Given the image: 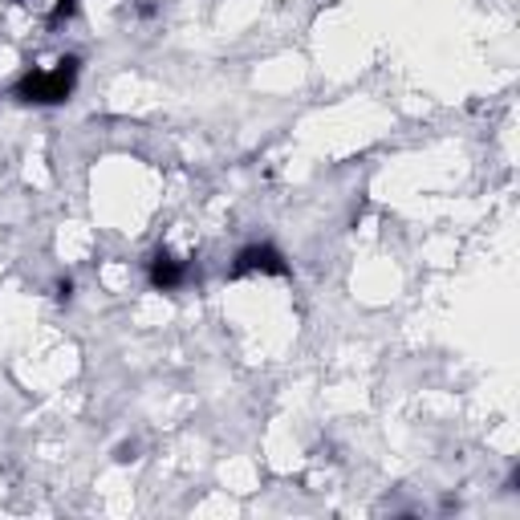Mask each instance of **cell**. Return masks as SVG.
<instances>
[{
    "label": "cell",
    "instance_id": "6da1fadb",
    "mask_svg": "<svg viewBox=\"0 0 520 520\" xmlns=\"http://www.w3.org/2000/svg\"><path fill=\"white\" fill-rule=\"evenodd\" d=\"M74 74H77V62L69 57V62H62L54 74H29L21 85H16V94H21L25 102H65L69 85H74Z\"/></svg>",
    "mask_w": 520,
    "mask_h": 520
},
{
    "label": "cell",
    "instance_id": "7a4b0ae2",
    "mask_svg": "<svg viewBox=\"0 0 520 520\" xmlns=\"http://www.w3.org/2000/svg\"><path fill=\"white\" fill-rule=\"evenodd\" d=\"M285 273V260L276 248H268V245H256V248H245V253L236 256V273Z\"/></svg>",
    "mask_w": 520,
    "mask_h": 520
},
{
    "label": "cell",
    "instance_id": "3957f363",
    "mask_svg": "<svg viewBox=\"0 0 520 520\" xmlns=\"http://www.w3.org/2000/svg\"><path fill=\"white\" fill-rule=\"evenodd\" d=\"M184 265H179V260H171L167 253H159L151 260V285L155 289H163V293H171V289H179V285H184Z\"/></svg>",
    "mask_w": 520,
    "mask_h": 520
}]
</instances>
